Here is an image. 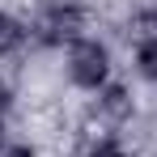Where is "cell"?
Segmentation results:
<instances>
[{
    "label": "cell",
    "instance_id": "cell-1",
    "mask_svg": "<svg viewBox=\"0 0 157 157\" xmlns=\"http://www.w3.org/2000/svg\"><path fill=\"white\" fill-rule=\"evenodd\" d=\"M68 81L77 89H89V94L110 85V51L98 38H77L68 47Z\"/></svg>",
    "mask_w": 157,
    "mask_h": 157
},
{
    "label": "cell",
    "instance_id": "cell-2",
    "mask_svg": "<svg viewBox=\"0 0 157 157\" xmlns=\"http://www.w3.org/2000/svg\"><path fill=\"white\" fill-rule=\"evenodd\" d=\"M81 30H85V13H81L77 4H51V9H43V17L34 21V38L38 43H47V47H72L81 38Z\"/></svg>",
    "mask_w": 157,
    "mask_h": 157
},
{
    "label": "cell",
    "instance_id": "cell-3",
    "mask_svg": "<svg viewBox=\"0 0 157 157\" xmlns=\"http://www.w3.org/2000/svg\"><path fill=\"white\" fill-rule=\"evenodd\" d=\"M132 38H136V68L144 81H157V13H136L132 17Z\"/></svg>",
    "mask_w": 157,
    "mask_h": 157
},
{
    "label": "cell",
    "instance_id": "cell-4",
    "mask_svg": "<svg viewBox=\"0 0 157 157\" xmlns=\"http://www.w3.org/2000/svg\"><path fill=\"white\" fill-rule=\"evenodd\" d=\"M98 115L110 119V123H123V119L132 115V94L123 89V85H106V89H98Z\"/></svg>",
    "mask_w": 157,
    "mask_h": 157
},
{
    "label": "cell",
    "instance_id": "cell-5",
    "mask_svg": "<svg viewBox=\"0 0 157 157\" xmlns=\"http://www.w3.org/2000/svg\"><path fill=\"white\" fill-rule=\"evenodd\" d=\"M26 34H30V30L21 26L13 13H4V9H0V55H13L21 43H26Z\"/></svg>",
    "mask_w": 157,
    "mask_h": 157
},
{
    "label": "cell",
    "instance_id": "cell-6",
    "mask_svg": "<svg viewBox=\"0 0 157 157\" xmlns=\"http://www.w3.org/2000/svg\"><path fill=\"white\" fill-rule=\"evenodd\" d=\"M72 157H128V153H123V144L115 136H98V140H85Z\"/></svg>",
    "mask_w": 157,
    "mask_h": 157
},
{
    "label": "cell",
    "instance_id": "cell-7",
    "mask_svg": "<svg viewBox=\"0 0 157 157\" xmlns=\"http://www.w3.org/2000/svg\"><path fill=\"white\" fill-rule=\"evenodd\" d=\"M4 106H9V85L0 81V115H4Z\"/></svg>",
    "mask_w": 157,
    "mask_h": 157
},
{
    "label": "cell",
    "instance_id": "cell-8",
    "mask_svg": "<svg viewBox=\"0 0 157 157\" xmlns=\"http://www.w3.org/2000/svg\"><path fill=\"white\" fill-rule=\"evenodd\" d=\"M4 157H34V149H9Z\"/></svg>",
    "mask_w": 157,
    "mask_h": 157
},
{
    "label": "cell",
    "instance_id": "cell-9",
    "mask_svg": "<svg viewBox=\"0 0 157 157\" xmlns=\"http://www.w3.org/2000/svg\"><path fill=\"white\" fill-rule=\"evenodd\" d=\"M0 144H4V123H0Z\"/></svg>",
    "mask_w": 157,
    "mask_h": 157
}]
</instances>
